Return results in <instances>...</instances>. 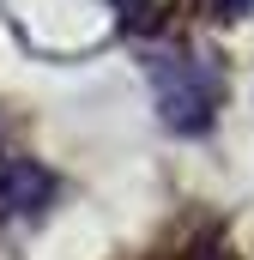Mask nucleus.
<instances>
[{
	"label": "nucleus",
	"mask_w": 254,
	"mask_h": 260,
	"mask_svg": "<svg viewBox=\"0 0 254 260\" xmlns=\"http://www.w3.org/2000/svg\"><path fill=\"white\" fill-rule=\"evenodd\" d=\"M55 194V176L43 170V164H30V157H0V206L12 212V218H37L43 206Z\"/></svg>",
	"instance_id": "f03ea898"
},
{
	"label": "nucleus",
	"mask_w": 254,
	"mask_h": 260,
	"mask_svg": "<svg viewBox=\"0 0 254 260\" xmlns=\"http://www.w3.org/2000/svg\"><path fill=\"white\" fill-rule=\"evenodd\" d=\"M151 91H157V115L176 133H200L218 115V67L200 55H157L151 61Z\"/></svg>",
	"instance_id": "f257e3e1"
},
{
	"label": "nucleus",
	"mask_w": 254,
	"mask_h": 260,
	"mask_svg": "<svg viewBox=\"0 0 254 260\" xmlns=\"http://www.w3.org/2000/svg\"><path fill=\"white\" fill-rule=\"evenodd\" d=\"M176 6H182V0H115L121 30H133V37H157V30L176 18Z\"/></svg>",
	"instance_id": "7ed1b4c3"
},
{
	"label": "nucleus",
	"mask_w": 254,
	"mask_h": 260,
	"mask_svg": "<svg viewBox=\"0 0 254 260\" xmlns=\"http://www.w3.org/2000/svg\"><path fill=\"white\" fill-rule=\"evenodd\" d=\"M206 12L212 18H242V12H254V0H206Z\"/></svg>",
	"instance_id": "20e7f679"
}]
</instances>
